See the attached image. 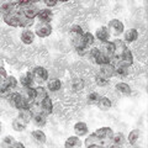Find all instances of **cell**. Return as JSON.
I'll return each mask as SVG.
<instances>
[{
  "mask_svg": "<svg viewBox=\"0 0 148 148\" xmlns=\"http://www.w3.org/2000/svg\"><path fill=\"white\" fill-rule=\"evenodd\" d=\"M8 100H9V103L18 111L25 110V109H31L32 104H34L27 98H24L20 92H10V95L8 96Z\"/></svg>",
  "mask_w": 148,
  "mask_h": 148,
  "instance_id": "obj_1",
  "label": "cell"
},
{
  "mask_svg": "<svg viewBox=\"0 0 148 148\" xmlns=\"http://www.w3.org/2000/svg\"><path fill=\"white\" fill-rule=\"evenodd\" d=\"M94 135L99 138L100 145H105L106 142L111 140L114 132H112V130H111L110 127H101L99 130H96V131L94 132Z\"/></svg>",
  "mask_w": 148,
  "mask_h": 148,
  "instance_id": "obj_2",
  "label": "cell"
},
{
  "mask_svg": "<svg viewBox=\"0 0 148 148\" xmlns=\"http://www.w3.org/2000/svg\"><path fill=\"white\" fill-rule=\"evenodd\" d=\"M117 66H125V67H131L133 64V54L128 48H126L122 52L121 57L117 61Z\"/></svg>",
  "mask_w": 148,
  "mask_h": 148,
  "instance_id": "obj_3",
  "label": "cell"
},
{
  "mask_svg": "<svg viewBox=\"0 0 148 148\" xmlns=\"http://www.w3.org/2000/svg\"><path fill=\"white\" fill-rule=\"evenodd\" d=\"M32 74H34V78L38 83L46 82L48 79V72H47V69L43 67H35L34 71H32Z\"/></svg>",
  "mask_w": 148,
  "mask_h": 148,
  "instance_id": "obj_4",
  "label": "cell"
},
{
  "mask_svg": "<svg viewBox=\"0 0 148 148\" xmlns=\"http://www.w3.org/2000/svg\"><path fill=\"white\" fill-rule=\"evenodd\" d=\"M51 34H52V26L49 24H45V22H41V24L37 26L36 32H35V35H37L38 37H42V38L48 37Z\"/></svg>",
  "mask_w": 148,
  "mask_h": 148,
  "instance_id": "obj_5",
  "label": "cell"
},
{
  "mask_svg": "<svg viewBox=\"0 0 148 148\" xmlns=\"http://www.w3.org/2000/svg\"><path fill=\"white\" fill-rule=\"evenodd\" d=\"M109 29L112 31V34L115 36H120L123 32L125 26H123V24L120 20H117V18H114V20H111L109 22Z\"/></svg>",
  "mask_w": 148,
  "mask_h": 148,
  "instance_id": "obj_6",
  "label": "cell"
},
{
  "mask_svg": "<svg viewBox=\"0 0 148 148\" xmlns=\"http://www.w3.org/2000/svg\"><path fill=\"white\" fill-rule=\"evenodd\" d=\"M21 11L22 14L26 16V17H29V18H35L37 17V15H38V12H40V9L37 8L35 4H31V5H26L21 9Z\"/></svg>",
  "mask_w": 148,
  "mask_h": 148,
  "instance_id": "obj_7",
  "label": "cell"
},
{
  "mask_svg": "<svg viewBox=\"0 0 148 148\" xmlns=\"http://www.w3.org/2000/svg\"><path fill=\"white\" fill-rule=\"evenodd\" d=\"M40 22H45V24H49L53 18V12L51 9H43V10H40L38 15H37Z\"/></svg>",
  "mask_w": 148,
  "mask_h": 148,
  "instance_id": "obj_8",
  "label": "cell"
},
{
  "mask_svg": "<svg viewBox=\"0 0 148 148\" xmlns=\"http://www.w3.org/2000/svg\"><path fill=\"white\" fill-rule=\"evenodd\" d=\"M114 46H115V53L112 57H115V59H120V57H121V54L125 49H126V45H125V42L122 40H115L114 41Z\"/></svg>",
  "mask_w": 148,
  "mask_h": 148,
  "instance_id": "obj_9",
  "label": "cell"
},
{
  "mask_svg": "<svg viewBox=\"0 0 148 148\" xmlns=\"http://www.w3.org/2000/svg\"><path fill=\"white\" fill-rule=\"evenodd\" d=\"M35 89H36V95H35V99H34V104L40 105L41 103H42V100L48 96V92L43 86H41V85L35 88Z\"/></svg>",
  "mask_w": 148,
  "mask_h": 148,
  "instance_id": "obj_10",
  "label": "cell"
},
{
  "mask_svg": "<svg viewBox=\"0 0 148 148\" xmlns=\"http://www.w3.org/2000/svg\"><path fill=\"white\" fill-rule=\"evenodd\" d=\"M96 38H98L100 42H106V41H109L110 38V31L108 27H105V26H101L99 27L98 30H96Z\"/></svg>",
  "mask_w": 148,
  "mask_h": 148,
  "instance_id": "obj_11",
  "label": "cell"
},
{
  "mask_svg": "<svg viewBox=\"0 0 148 148\" xmlns=\"http://www.w3.org/2000/svg\"><path fill=\"white\" fill-rule=\"evenodd\" d=\"M35 36H36L35 32H32L31 30H24V31H22V34H21V41H22V43H25V45L34 43Z\"/></svg>",
  "mask_w": 148,
  "mask_h": 148,
  "instance_id": "obj_12",
  "label": "cell"
},
{
  "mask_svg": "<svg viewBox=\"0 0 148 148\" xmlns=\"http://www.w3.org/2000/svg\"><path fill=\"white\" fill-rule=\"evenodd\" d=\"M40 105H41V108H42V112L43 114H46V115L52 114V111H53V103H52V100H51L49 96L45 98Z\"/></svg>",
  "mask_w": 148,
  "mask_h": 148,
  "instance_id": "obj_13",
  "label": "cell"
},
{
  "mask_svg": "<svg viewBox=\"0 0 148 148\" xmlns=\"http://www.w3.org/2000/svg\"><path fill=\"white\" fill-rule=\"evenodd\" d=\"M89 128H88V125L85 122H77L74 125V132L78 137H82V136H85Z\"/></svg>",
  "mask_w": 148,
  "mask_h": 148,
  "instance_id": "obj_14",
  "label": "cell"
},
{
  "mask_svg": "<svg viewBox=\"0 0 148 148\" xmlns=\"http://www.w3.org/2000/svg\"><path fill=\"white\" fill-rule=\"evenodd\" d=\"M34 74L32 72H27L26 74H24L21 78H20V84L24 86V88H30L32 86V83H34Z\"/></svg>",
  "mask_w": 148,
  "mask_h": 148,
  "instance_id": "obj_15",
  "label": "cell"
},
{
  "mask_svg": "<svg viewBox=\"0 0 148 148\" xmlns=\"http://www.w3.org/2000/svg\"><path fill=\"white\" fill-rule=\"evenodd\" d=\"M100 74H103V75L106 78H111L112 75H115V67L111 63L104 64V66H101Z\"/></svg>",
  "mask_w": 148,
  "mask_h": 148,
  "instance_id": "obj_16",
  "label": "cell"
},
{
  "mask_svg": "<svg viewBox=\"0 0 148 148\" xmlns=\"http://www.w3.org/2000/svg\"><path fill=\"white\" fill-rule=\"evenodd\" d=\"M138 38V31L136 29H130L125 32V42L132 43Z\"/></svg>",
  "mask_w": 148,
  "mask_h": 148,
  "instance_id": "obj_17",
  "label": "cell"
},
{
  "mask_svg": "<svg viewBox=\"0 0 148 148\" xmlns=\"http://www.w3.org/2000/svg\"><path fill=\"white\" fill-rule=\"evenodd\" d=\"M31 136H32V138H34L37 143H45L46 141H47L46 133L42 131V130H35V131H32Z\"/></svg>",
  "mask_w": 148,
  "mask_h": 148,
  "instance_id": "obj_18",
  "label": "cell"
},
{
  "mask_svg": "<svg viewBox=\"0 0 148 148\" xmlns=\"http://www.w3.org/2000/svg\"><path fill=\"white\" fill-rule=\"evenodd\" d=\"M101 52H103L104 54H106L108 57L111 58V57L114 56V53H115V46H114V42H109V41L104 42Z\"/></svg>",
  "mask_w": 148,
  "mask_h": 148,
  "instance_id": "obj_19",
  "label": "cell"
},
{
  "mask_svg": "<svg viewBox=\"0 0 148 148\" xmlns=\"http://www.w3.org/2000/svg\"><path fill=\"white\" fill-rule=\"evenodd\" d=\"M26 126H27V122H25L24 120L20 119V117H17V119H15V120L12 121V128L15 130V131H17V132L25 131Z\"/></svg>",
  "mask_w": 148,
  "mask_h": 148,
  "instance_id": "obj_20",
  "label": "cell"
},
{
  "mask_svg": "<svg viewBox=\"0 0 148 148\" xmlns=\"http://www.w3.org/2000/svg\"><path fill=\"white\" fill-rule=\"evenodd\" d=\"M66 148H73V147H80L82 146V142L79 140L78 136H71L69 138H67L66 143H64Z\"/></svg>",
  "mask_w": 148,
  "mask_h": 148,
  "instance_id": "obj_21",
  "label": "cell"
},
{
  "mask_svg": "<svg viewBox=\"0 0 148 148\" xmlns=\"http://www.w3.org/2000/svg\"><path fill=\"white\" fill-rule=\"evenodd\" d=\"M98 106H99V109L100 110H103V111H106V110H109L111 108V100L109 98H106V96H100V99L98 103Z\"/></svg>",
  "mask_w": 148,
  "mask_h": 148,
  "instance_id": "obj_22",
  "label": "cell"
},
{
  "mask_svg": "<svg viewBox=\"0 0 148 148\" xmlns=\"http://www.w3.org/2000/svg\"><path fill=\"white\" fill-rule=\"evenodd\" d=\"M94 41H95V37L91 32H84V34L82 35V43L84 46H86V47L91 46L94 43Z\"/></svg>",
  "mask_w": 148,
  "mask_h": 148,
  "instance_id": "obj_23",
  "label": "cell"
},
{
  "mask_svg": "<svg viewBox=\"0 0 148 148\" xmlns=\"http://www.w3.org/2000/svg\"><path fill=\"white\" fill-rule=\"evenodd\" d=\"M18 117L20 119H22L25 122H27L29 123L31 120H32V117H34V112L30 110V109H25V110H20L18 111Z\"/></svg>",
  "mask_w": 148,
  "mask_h": 148,
  "instance_id": "obj_24",
  "label": "cell"
},
{
  "mask_svg": "<svg viewBox=\"0 0 148 148\" xmlns=\"http://www.w3.org/2000/svg\"><path fill=\"white\" fill-rule=\"evenodd\" d=\"M32 120H34V122L37 125V126H40V127L45 126L46 122H47V119H46V114H43V112L35 114L34 117H32Z\"/></svg>",
  "mask_w": 148,
  "mask_h": 148,
  "instance_id": "obj_25",
  "label": "cell"
},
{
  "mask_svg": "<svg viewBox=\"0 0 148 148\" xmlns=\"http://www.w3.org/2000/svg\"><path fill=\"white\" fill-rule=\"evenodd\" d=\"M116 90L119 91V92H121V94H123V95H130L131 94V86H130L127 83H123V82H121V83H117L116 84Z\"/></svg>",
  "mask_w": 148,
  "mask_h": 148,
  "instance_id": "obj_26",
  "label": "cell"
},
{
  "mask_svg": "<svg viewBox=\"0 0 148 148\" xmlns=\"http://www.w3.org/2000/svg\"><path fill=\"white\" fill-rule=\"evenodd\" d=\"M61 88H62V82L59 79H52V80H49L48 84H47V89L49 91H53V92L58 91Z\"/></svg>",
  "mask_w": 148,
  "mask_h": 148,
  "instance_id": "obj_27",
  "label": "cell"
},
{
  "mask_svg": "<svg viewBox=\"0 0 148 148\" xmlns=\"http://www.w3.org/2000/svg\"><path fill=\"white\" fill-rule=\"evenodd\" d=\"M141 136V132L140 130H132L131 132L128 133V143L130 145H136V143L138 142V138H140Z\"/></svg>",
  "mask_w": 148,
  "mask_h": 148,
  "instance_id": "obj_28",
  "label": "cell"
},
{
  "mask_svg": "<svg viewBox=\"0 0 148 148\" xmlns=\"http://www.w3.org/2000/svg\"><path fill=\"white\" fill-rule=\"evenodd\" d=\"M85 146L86 147H98V146H100V141L94 133H91V135L85 140Z\"/></svg>",
  "mask_w": 148,
  "mask_h": 148,
  "instance_id": "obj_29",
  "label": "cell"
},
{
  "mask_svg": "<svg viewBox=\"0 0 148 148\" xmlns=\"http://www.w3.org/2000/svg\"><path fill=\"white\" fill-rule=\"evenodd\" d=\"M94 62L98 63L99 66H104V64L110 63V57H108V56L104 54L103 52H100V53L94 58Z\"/></svg>",
  "mask_w": 148,
  "mask_h": 148,
  "instance_id": "obj_30",
  "label": "cell"
},
{
  "mask_svg": "<svg viewBox=\"0 0 148 148\" xmlns=\"http://www.w3.org/2000/svg\"><path fill=\"white\" fill-rule=\"evenodd\" d=\"M72 88L74 91H82L84 89V80L80 78H74L72 80Z\"/></svg>",
  "mask_w": 148,
  "mask_h": 148,
  "instance_id": "obj_31",
  "label": "cell"
},
{
  "mask_svg": "<svg viewBox=\"0 0 148 148\" xmlns=\"http://www.w3.org/2000/svg\"><path fill=\"white\" fill-rule=\"evenodd\" d=\"M15 5H12V4H10V3H5V4H3L1 5V8H0V11H1L4 15H6V14H10V12H12L14 10H15Z\"/></svg>",
  "mask_w": 148,
  "mask_h": 148,
  "instance_id": "obj_32",
  "label": "cell"
},
{
  "mask_svg": "<svg viewBox=\"0 0 148 148\" xmlns=\"http://www.w3.org/2000/svg\"><path fill=\"white\" fill-rule=\"evenodd\" d=\"M5 85H8L10 89H15V88L17 86V79L15 77H12V75H10V77H6L5 78Z\"/></svg>",
  "mask_w": 148,
  "mask_h": 148,
  "instance_id": "obj_33",
  "label": "cell"
},
{
  "mask_svg": "<svg viewBox=\"0 0 148 148\" xmlns=\"http://www.w3.org/2000/svg\"><path fill=\"white\" fill-rule=\"evenodd\" d=\"M95 83L99 86H105V85H108V83H109V78L104 77L103 74H99V75L95 77Z\"/></svg>",
  "mask_w": 148,
  "mask_h": 148,
  "instance_id": "obj_34",
  "label": "cell"
},
{
  "mask_svg": "<svg viewBox=\"0 0 148 148\" xmlns=\"http://www.w3.org/2000/svg\"><path fill=\"white\" fill-rule=\"evenodd\" d=\"M115 74H117L120 77H126L128 74V67H125V66L115 67Z\"/></svg>",
  "mask_w": 148,
  "mask_h": 148,
  "instance_id": "obj_35",
  "label": "cell"
},
{
  "mask_svg": "<svg viewBox=\"0 0 148 148\" xmlns=\"http://www.w3.org/2000/svg\"><path fill=\"white\" fill-rule=\"evenodd\" d=\"M111 140H112V142L115 143V145L121 146L122 143L125 142V136L122 135L121 132H120V133H116V135H112V137H111Z\"/></svg>",
  "mask_w": 148,
  "mask_h": 148,
  "instance_id": "obj_36",
  "label": "cell"
},
{
  "mask_svg": "<svg viewBox=\"0 0 148 148\" xmlns=\"http://www.w3.org/2000/svg\"><path fill=\"white\" fill-rule=\"evenodd\" d=\"M10 92H11V89L8 85H5V83L0 86V96H1V98H8V96L10 95Z\"/></svg>",
  "mask_w": 148,
  "mask_h": 148,
  "instance_id": "obj_37",
  "label": "cell"
},
{
  "mask_svg": "<svg viewBox=\"0 0 148 148\" xmlns=\"http://www.w3.org/2000/svg\"><path fill=\"white\" fill-rule=\"evenodd\" d=\"M100 99V95L98 92H90L89 95H88V103L89 104H96Z\"/></svg>",
  "mask_w": 148,
  "mask_h": 148,
  "instance_id": "obj_38",
  "label": "cell"
},
{
  "mask_svg": "<svg viewBox=\"0 0 148 148\" xmlns=\"http://www.w3.org/2000/svg\"><path fill=\"white\" fill-rule=\"evenodd\" d=\"M71 34L74 35V36H82L83 34H84V31H83L82 26L74 25V26H72V29H71Z\"/></svg>",
  "mask_w": 148,
  "mask_h": 148,
  "instance_id": "obj_39",
  "label": "cell"
},
{
  "mask_svg": "<svg viewBox=\"0 0 148 148\" xmlns=\"http://www.w3.org/2000/svg\"><path fill=\"white\" fill-rule=\"evenodd\" d=\"M27 89H29L27 90V99L34 103V99H35V95H36V89L35 88H32V86L27 88Z\"/></svg>",
  "mask_w": 148,
  "mask_h": 148,
  "instance_id": "obj_40",
  "label": "cell"
},
{
  "mask_svg": "<svg viewBox=\"0 0 148 148\" xmlns=\"http://www.w3.org/2000/svg\"><path fill=\"white\" fill-rule=\"evenodd\" d=\"M38 1H40V0H21L20 5L21 6H26V5H31V4H36Z\"/></svg>",
  "mask_w": 148,
  "mask_h": 148,
  "instance_id": "obj_41",
  "label": "cell"
},
{
  "mask_svg": "<svg viewBox=\"0 0 148 148\" xmlns=\"http://www.w3.org/2000/svg\"><path fill=\"white\" fill-rule=\"evenodd\" d=\"M14 142H15V140H14L12 136H6L5 138H4V145L5 146H11Z\"/></svg>",
  "mask_w": 148,
  "mask_h": 148,
  "instance_id": "obj_42",
  "label": "cell"
},
{
  "mask_svg": "<svg viewBox=\"0 0 148 148\" xmlns=\"http://www.w3.org/2000/svg\"><path fill=\"white\" fill-rule=\"evenodd\" d=\"M43 3L46 4V6H48L51 9V8H53V6L57 5L58 0H43Z\"/></svg>",
  "mask_w": 148,
  "mask_h": 148,
  "instance_id": "obj_43",
  "label": "cell"
},
{
  "mask_svg": "<svg viewBox=\"0 0 148 148\" xmlns=\"http://www.w3.org/2000/svg\"><path fill=\"white\" fill-rule=\"evenodd\" d=\"M11 147H16V148H24V143H21V142H14Z\"/></svg>",
  "mask_w": 148,
  "mask_h": 148,
  "instance_id": "obj_44",
  "label": "cell"
},
{
  "mask_svg": "<svg viewBox=\"0 0 148 148\" xmlns=\"http://www.w3.org/2000/svg\"><path fill=\"white\" fill-rule=\"evenodd\" d=\"M10 4H12V5H15V6H17V5H20V1L21 0H8Z\"/></svg>",
  "mask_w": 148,
  "mask_h": 148,
  "instance_id": "obj_45",
  "label": "cell"
},
{
  "mask_svg": "<svg viewBox=\"0 0 148 148\" xmlns=\"http://www.w3.org/2000/svg\"><path fill=\"white\" fill-rule=\"evenodd\" d=\"M0 75H3V77H8V74H6V71H5V69H4L3 67H0Z\"/></svg>",
  "mask_w": 148,
  "mask_h": 148,
  "instance_id": "obj_46",
  "label": "cell"
},
{
  "mask_svg": "<svg viewBox=\"0 0 148 148\" xmlns=\"http://www.w3.org/2000/svg\"><path fill=\"white\" fill-rule=\"evenodd\" d=\"M4 82H5V77L0 75V86H1V85L4 84Z\"/></svg>",
  "mask_w": 148,
  "mask_h": 148,
  "instance_id": "obj_47",
  "label": "cell"
},
{
  "mask_svg": "<svg viewBox=\"0 0 148 148\" xmlns=\"http://www.w3.org/2000/svg\"><path fill=\"white\" fill-rule=\"evenodd\" d=\"M59 1H63L64 3V1H68V0H59Z\"/></svg>",
  "mask_w": 148,
  "mask_h": 148,
  "instance_id": "obj_48",
  "label": "cell"
},
{
  "mask_svg": "<svg viewBox=\"0 0 148 148\" xmlns=\"http://www.w3.org/2000/svg\"><path fill=\"white\" fill-rule=\"evenodd\" d=\"M0 132H1V126H0Z\"/></svg>",
  "mask_w": 148,
  "mask_h": 148,
  "instance_id": "obj_49",
  "label": "cell"
}]
</instances>
